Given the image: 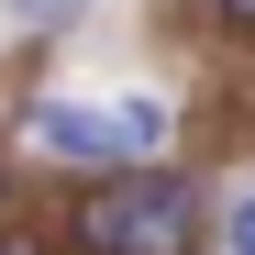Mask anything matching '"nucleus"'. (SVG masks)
<instances>
[{
  "instance_id": "f257e3e1",
  "label": "nucleus",
  "mask_w": 255,
  "mask_h": 255,
  "mask_svg": "<svg viewBox=\"0 0 255 255\" xmlns=\"http://www.w3.org/2000/svg\"><path fill=\"white\" fill-rule=\"evenodd\" d=\"M211 211H200V189L178 178V166H111V178H89L67 211H56V233H67V255H200L211 233Z\"/></svg>"
},
{
  "instance_id": "f03ea898",
  "label": "nucleus",
  "mask_w": 255,
  "mask_h": 255,
  "mask_svg": "<svg viewBox=\"0 0 255 255\" xmlns=\"http://www.w3.org/2000/svg\"><path fill=\"white\" fill-rule=\"evenodd\" d=\"M22 144H45L67 166H144L166 144V100H111V111H78V100H33L22 111Z\"/></svg>"
},
{
  "instance_id": "7ed1b4c3",
  "label": "nucleus",
  "mask_w": 255,
  "mask_h": 255,
  "mask_svg": "<svg viewBox=\"0 0 255 255\" xmlns=\"http://www.w3.org/2000/svg\"><path fill=\"white\" fill-rule=\"evenodd\" d=\"M11 11H22V22H78L89 0H11Z\"/></svg>"
},
{
  "instance_id": "20e7f679",
  "label": "nucleus",
  "mask_w": 255,
  "mask_h": 255,
  "mask_svg": "<svg viewBox=\"0 0 255 255\" xmlns=\"http://www.w3.org/2000/svg\"><path fill=\"white\" fill-rule=\"evenodd\" d=\"M233 255H255V200H233Z\"/></svg>"
},
{
  "instance_id": "39448f33",
  "label": "nucleus",
  "mask_w": 255,
  "mask_h": 255,
  "mask_svg": "<svg viewBox=\"0 0 255 255\" xmlns=\"http://www.w3.org/2000/svg\"><path fill=\"white\" fill-rule=\"evenodd\" d=\"M211 11H222V22H244V33H255V0H211Z\"/></svg>"
},
{
  "instance_id": "423d86ee",
  "label": "nucleus",
  "mask_w": 255,
  "mask_h": 255,
  "mask_svg": "<svg viewBox=\"0 0 255 255\" xmlns=\"http://www.w3.org/2000/svg\"><path fill=\"white\" fill-rule=\"evenodd\" d=\"M0 200H11V166H0Z\"/></svg>"
},
{
  "instance_id": "0eeeda50",
  "label": "nucleus",
  "mask_w": 255,
  "mask_h": 255,
  "mask_svg": "<svg viewBox=\"0 0 255 255\" xmlns=\"http://www.w3.org/2000/svg\"><path fill=\"white\" fill-rule=\"evenodd\" d=\"M0 255H11V244H0Z\"/></svg>"
}]
</instances>
